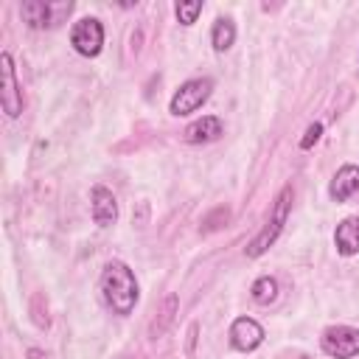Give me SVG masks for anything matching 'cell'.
<instances>
[{"instance_id": "6da1fadb", "label": "cell", "mask_w": 359, "mask_h": 359, "mask_svg": "<svg viewBox=\"0 0 359 359\" xmlns=\"http://www.w3.org/2000/svg\"><path fill=\"white\" fill-rule=\"evenodd\" d=\"M101 294L115 314L121 317L132 314L140 300V286H137L135 272L123 261H109L101 272Z\"/></svg>"}, {"instance_id": "7a4b0ae2", "label": "cell", "mask_w": 359, "mask_h": 359, "mask_svg": "<svg viewBox=\"0 0 359 359\" xmlns=\"http://www.w3.org/2000/svg\"><path fill=\"white\" fill-rule=\"evenodd\" d=\"M292 196H294V194H292V185H283L280 194L275 196V208H272L266 224H264L261 233L250 241V247H247V258H258V255H264V252L278 241V236L283 233V224H286V219H289V210H292Z\"/></svg>"}, {"instance_id": "3957f363", "label": "cell", "mask_w": 359, "mask_h": 359, "mask_svg": "<svg viewBox=\"0 0 359 359\" xmlns=\"http://www.w3.org/2000/svg\"><path fill=\"white\" fill-rule=\"evenodd\" d=\"M213 93V79L202 76V79H188L185 84H180V90L171 95L168 101V112L174 118H185L191 112H196Z\"/></svg>"}, {"instance_id": "277c9868", "label": "cell", "mask_w": 359, "mask_h": 359, "mask_svg": "<svg viewBox=\"0 0 359 359\" xmlns=\"http://www.w3.org/2000/svg\"><path fill=\"white\" fill-rule=\"evenodd\" d=\"M320 348L331 359H353V356H359V328L331 325V328L323 331Z\"/></svg>"}, {"instance_id": "5b68a950", "label": "cell", "mask_w": 359, "mask_h": 359, "mask_svg": "<svg viewBox=\"0 0 359 359\" xmlns=\"http://www.w3.org/2000/svg\"><path fill=\"white\" fill-rule=\"evenodd\" d=\"M73 3H42V0H25L20 6L22 22H28V28H53L62 22L65 14H70Z\"/></svg>"}, {"instance_id": "8992f818", "label": "cell", "mask_w": 359, "mask_h": 359, "mask_svg": "<svg viewBox=\"0 0 359 359\" xmlns=\"http://www.w3.org/2000/svg\"><path fill=\"white\" fill-rule=\"evenodd\" d=\"M70 45L81 56H98L104 48V25L95 17H84L70 28Z\"/></svg>"}, {"instance_id": "52a82bcc", "label": "cell", "mask_w": 359, "mask_h": 359, "mask_svg": "<svg viewBox=\"0 0 359 359\" xmlns=\"http://www.w3.org/2000/svg\"><path fill=\"white\" fill-rule=\"evenodd\" d=\"M0 79H3V90H0V104L3 112L8 118H17L22 112V90L17 84V73H14V59L8 50H3L0 56Z\"/></svg>"}, {"instance_id": "ba28073f", "label": "cell", "mask_w": 359, "mask_h": 359, "mask_svg": "<svg viewBox=\"0 0 359 359\" xmlns=\"http://www.w3.org/2000/svg\"><path fill=\"white\" fill-rule=\"evenodd\" d=\"M264 342V328L258 320L252 317H236L233 325H230V345L241 353L247 351H255L258 345Z\"/></svg>"}, {"instance_id": "9c48e42d", "label": "cell", "mask_w": 359, "mask_h": 359, "mask_svg": "<svg viewBox=\"0 0 359 359\" xmlns=\"http://www.w3.org/2000/svg\"><path fill=\"white\" fill-rule=\"evenodd\" d=\"M222 135H224V123H222V118H216V115H202V118H196V121H191V123L185 126L182 140L191 143V146H202V143H213V140H219Z\"/></svg>"}, {"instance_id": "30bf717a", "label": "cell", "mask_w": 359, "mask_h": 359, "mask_svg": "<svg viewBox=\"0 0 359 359\" xmlns=\"http://www.w3.org/2000/svg\"><path fill=\"white\" fill-rule=\"evenodd\" d=\"M90 210H93V222L98 227H109L118 222V202H115L112 191L104 185H95L90 191Z\"/></svg>"}, {"instance_id": "8fae6325", "label": "cell", "mask_w": 359, "mask_h": 359, "mask_svg": "<svg viewBox=\"0 0 359 359\" xmlns=\"http://www.w3.org/2000/svg\"><path fill=\"white\" fill-rule=\"evenodd\" d=\"M359 191V165H342L337 174H334V180H331V185H328V196L334 199V202H348L353 194Z\"/></svg>"}, {"instance_id": "7c38bea8", "label": "cell", "mask_w": 359, "mask_h": 359, "mask_svg": "<svg viewBox=\"0 0 359 359\" xmlns=\"http://www.w3.org/2000/svg\"><path fill=\"white\" fill-rule=\"evenodd\" d=\"M334 244H337L339 255H356L359 252V219L356 216H348L337 224Z\"/></svg>"}, {"instance_id": "4fadbf2b", "label": "cell", "mask_w": 359, "mask_h": 359, "mask_svg": "<svg viewBox=\"0 0 359 359\" xmlns=\"http://www.w3.org/2000/svg\"><path fill=\"white\" fill-rule=\"evenodd\" d=\"M236 42V22L230 17H219L213 22V31H210V45L216 53H224L230 45Z\"/></svg>"}, {"instance_id": "5bb4252c", "label": "cell", "mask_w": 359, "mask_h": 359, "mask_svg": "<svg viewBox=\"0 0 359 359\" xmlns=\"http://www.w3.org/2000/svg\"><path fill=\"white\" fill-rule=\"evenodd\" d=\"M250 294H252V300H255L258 306H269V303H275V297H278V280H275L272 275H261V278L252 283Z\"/></svg>"}, {"instance_id": "9a60e30c", "label": "cell", "mask_w": 359, "mask_h": 359, "mask_svg": "<svg viewBox=\"0 0 359 359\" xmlns=\"http://www.w3.org/2000/svg\"><path fill=\"white\" fill-rule=\"evenodd\" d=\"M174 14H177V20H180L182 25H194L196 17L202 14V0H180V3L174 6Z\"/></svg>"}, {"instance_id": "2e32d148", "label": "cell", "mask_w": 359, "mask_h": 359, "mask_svg": "<svg viewBox=\"0 0 359 359\" xmlns=\"http://www.w3.org/2000/svg\"><path fill=\"white\" fill-rule=\"evenodd\" d=\"M320 135H323V123L320 121H314V123H309V129H306V135L300 137V149H311L317 140H320Z\"/></svg>"}]
</instances>
